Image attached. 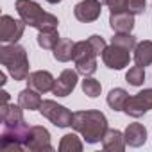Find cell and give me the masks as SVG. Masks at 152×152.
<instances>
[{
	"label": "cell",
	"mask_w": 152,
	"mask_h": 152,
	"mask_svg": "<svg viewBox=\"0 0 152 152\" xmlns=\"http://www.w3.org/2000/svg\"><path fill=\"white\" fill-rule=\"evenodd\" d=\"M72 127L77 131L86 143L95 145L102 141L106 131H107V118L104 113L97 109H86V111H75Z\"/></svg>",
	"instance_id": "1"
},
{
	"label": "cell",
	"mask_w": 152,
	"mask_h": 152,
	"mask_svg": "<svg viewBox=\"0 0 152 152\" xmlns=\"http://www.w3.org/2000/svg\"><path fill=\"white\" fill-rule=\"evenodd\" d=\"M0 63H2L9 75L15 81H27L29 77V59H27V50L18 45V43H4L0 47Z\"/></svg>",
	"instance_id": "2"
},
{
	"label": "cell",
	"mask_w": 152,
	"mask_h": 152,
	"mask_svg": "<svg viewBox=\"0 0 152 152\" xmlns=\"http://www.w3.org/2000/svg\"><path fill=\"white\" fill-rule=\"evenodd\" d=\"M15 6H16V13L20 15V18L29 27H34L38 31H47V29H57L59 25L57 16L45 13L41 6L34 0H16Z\"/></svg>",
	"instance_id": "3"
},
{
	"label": "cell",
	"mask_w": 152,
	"mask_h": 152,
	"mask_svg": "<svg viewBox=\"0 0 152 152\" xmlns=\"http://www.w3.org/2000/svg\"><path fill=\"white\" fill-rule=\"evenodd\" d=\"M31 127L23 122L16 125H4V131L0 134V147L6 152H22L25 148V141L29 136Z\"/></svg>",
	"instance_id": "4"
},
{
	"label": "cell",
	"mask_w": 152,
	"mask_h": 152,
	"mask_svg": "<svg viewBox=\"0 0 152 152\" xmlns=\"http://www.w3.org/2000/svg\"><path fill=\"white\" fill-rule=\"evenodd\" d=\"M47 120H50L56 127H72V120H73V113L70 109H66L64 106L54 102V100H43L41 107L38 109Z\"/></svg>",
	"instance_id": "5"
},
{
	"label": "cell",
	"mask_w": 152,
	"mask_h": 152,
	"mask_svg": "<svg viewBox=\"0 0 152 152\" xmlns=\"http://www.w3.org/2000/svg\"><path fill=\"white\" fill-rule=\"evenodd\" d=\"M148 109H152V88H147L132 97L127 99L125 102V107H124V113L132 116V118H140L143 116Z\"/></svg>",
	"instance_id": "6"
},
{
	"label": "cell",
	"mask_w": 152,
	"mask_h": 152,
	"mask_svg": "<svg viewBox=\"0 0 152 152\" xmlns=\"http://www.w3.org/2000/svg\"><path fill=\"white\" fill-rule=\"evenodd\" d=\"M25 22L23 20H15L9 15H4L0 18V41L2 43H16L25 31Z\"/></svg>",
	"instance_id": "7"
},
{
	"label": "cell",
	"mask_w": 152,
	"mask_h": 152,
	"mask_svg": "<svg viewBox=\"0 0 152 152\" xmlns=\"http://www.w3.org/2000/svg\"><path fill=\"white\" fill-rule=\"evenodd\" d=\"M129 52H131V50H127V48H124V47H120V45L111 43L109 47L104 48V52H102V61H104V64H106L109 70H122V68H125V66L129 64V61H131V54H129Z\"/></svg>",
	"instance_id": "8"
},
{
	"label": "cell",
	"mask_w": 152,
	"mask_h": 152,
	"mask_svg": "<svg viewBox=\"0 0 152 152\" xmlns=\"http://www.w3.org/2000/svg\"><path fill=\"white\" fill-rule=\"evenodd\" d=\"M25 148L32 150V152H41V150H48L52 152L54 147L50 145V132L43 127V125H32L25 141Z\"/></svg>",
	"instance_id": "9"
},
{
	"label": "cell",
	"mask_w": 152,
	"mask_h": 152,
	"mask_svg": "<svg viewBox=\"0 0 152 152\" xmlns=\"http://www.w3.org/2000/svg\"><path fill=\"white\" fill-rule=\"evenodd\" d=\"M102 2L100 0H83L73 7V16L83 23H91L100 18Z\"/></svg>",
	"instance_id": "10"
},
{
	"label": "cell",
	"mask_w": 152,
	"mask_h": 152,
	"mask_svg": "<svg viewBox=\"0 0 152 152\" xmlns=\"http://www.w3.org/2000/svg\"><path fill=\"white\" fill-rule=\"evenodd\" d=\"M77 81H79V72L66 68V70L61 72V75L56 79L52 93L56 97H68L75 90V86H77Z\"/></svg>",
	"instance_id": "11"
},
{
	"label": "cell",
	"mask_w": 152,
	"mask_h": 152,
	"mask_svg": "<svg viewBox=\"0 0 152 152\" xmlns=\"http://www.w3.org/2000/svg\"><path fill=\"white\" fill-rule=\"evenodd\" d=\"M54 75L47 70H38V72H32L29 73V77H27V84L29 88L39 91V93H47V91H52L54 88Z\"/></svg>",
	"instance_id": "12"
},
{
	"label": "cell",
	"mask_w": 152,
	"mask_h": 152,
	"mask_svg": "<svg viewBox=\"0 0 152 152\" xmlns=\"http://www.w3.org/2000/svg\"><path fill=\"white\" fill-rule=\"evenodd\" d=\"M109 27L115 32H131L134 29V15L131 11H115L109 15Z\"/></svg>",
	"instance_id": "13"
},
{
	"label": "cell",
	"mask_w": 152,
	"mask_h": 152,
	"mask_svg": "<svg viewBox=\"0 0 152 152\" xmlns=\"http://www.w3.org/2000/svg\"><path fill=\"white\" fill-rule=\"evenodd\" d=\"M124 138L129 147H141L147 141V129L141 124H129L124 132Z\"/></svg>",
	"instance_id": "14"
},
{
	"label": "cell",
	"mask_w": 152,
	"mask_h": 152,
	"mask_svg": "<svg viewBox=\"0 0 152 152\" xmlns=\"http://www.w3.org/2000/svg\"><path fill=\"white\" fill-rule=\"evenodd\" d=\"M102 147H104V150H109V152H122L125 148L124 132H120L116 129H107L102 138Z\"/></svg>",
	"instance_id": "15"
},
{
	"label": "cell",
	"mask_w": 152,
	"mask_h": 152,
	"mask_svg": "<svg viewBox=\"0 0 152 152\" xmlns=\"http://www.w3.org/2000/svg\"><path fill=\"white\" fill-rule=\"evenodd\" d=\"M41 97H39V91L32 90V88H27V90H22L18 93V104L27 109V111H36L41 107Z\"/></svg>",
	"instance_id": "16"
},
{
	"label": "cell",
	"mask_w": 152,
	"mask_h": 152,
	"mask_svg": "<svg viewBox=\"0 0 152 152\" xmlns=\"http://www.w3.org/2000/svg\"><path fill=\"white\" fill-rule=\"evenodd\" d=\"M73 47H75V41L72 39H66V38H61L59 43L54 47L52 54H54V59L59 61V63H66L70 59H73Z\"/></svg>",
	"instance_id": "17"
},
{
	"label": "cell",
	"mask_w": 152,
	"mask_h": 152,
	"mask_svg": "<svg viewBox=\"0 0 152 152\" xmlns=\"http://www.w3.org/2000/svg\"><path fill=\"white\" fill-rule=\"evenodd\" d=\"M134 61L138 66H148L152 64V41L145 39L134 47Z\"/></svg>",
	"instance_id": "18"
},
{
	"label": "cell",
	"mask_w": 152,
	"mask_h": 152,
	"mask_svg": "<svg viewBox=\"0 0 152 152\" xmlns=\"http://www.w3.org/2000/svg\"><path fill=\"white\" fill-rule=\"evenodd\" d=\"M127 99H129V93L124 88H113L107 93V106L113 111H124Z\"/></svg>",
	"instance_id": "19"
},
{
	"label": "cell",
	"mask_w": 152,
	"mask_h": 152,
	"mask_svg": "<svg viewBox=\"0 0 152 152\" xmlns=\"http://www.w3.org/2000/svg\"><path fill=\"white\" fill-rule=\"evenodd\" d=\"M97 52L93 50V47L90 45V41H75L73 47V61L79 63V61H86V59H95Z\"/></svg>",
	"instance_id": "20"
},
{
	"label": "cell",
	"mask_w": 152,
	"mask_h": 152,
	"mask_svg": "<svg viewBox=\"0 0 152 152\" xmlns=\"http://www.w3.org/2000/svg\"><path fill=\"white\" fill-rule=\"evenodd\" d=\"M38 45L45 50H54V47L59 43V34L57 29H47V31H39L38 32Z\"/></svg>",
	"instance_id": "21"
},
{
	"label": "cell",
	"mask_w": 152,
	"mask_h": 152,
	"mask_svg": "<svg viewBox=\"0 0 152 152\" xmlns=\"http://www.w3.org/2000/svg\"><path fill=\"white\" fill-rule=\"evenodd\" d=\"M83 141L75 134H64L59 141V152H81Z\"/></svg>",
	"instance_id": "22"
},
{
	"label": "cell",
	"mask_w": 152,
	"mask_h": 152,
	"mask_svg": "<svg viewBox=\"0 0 152 152\" xmlns=\"http://www.w3.org/2000/svg\"><path fill=\"white\" fill-rule=\"evenodd\" d=\"M111 43L120 45V47H124L127 50H134V47L138 45L136 43V38L131 32H115V36L111 38Z\"/></svg>",
	"instance_id": "23"
},
{
	"label": "cell",
	"mask_w": 152,
	"mask_h": 152,
	"mask_svg": "<svg viewBox=\"0 0 152 152\" xmlns=\"http://www.w3.org/2000/svg\"><path fill=\"white\" fill-rule=\"evenodd\" d=\"M125 81L131 84V86H141L145 83V70L143 66H132L129 68V72L125 73Z\"/></svg>",
	"instance_id": "24"
},
{
	"label": "cell",
	"mask_w": 152,
	"mask_h": 152,
	"mask_svg": "<svg viewBox=\"0 0 152 152\" xmlns=\"http://www.w3.org/2000/svg\"><path fill=\"white\" fill-rule=\"evenodd\" d=\"M83 91L90 97V99H97L102 91V86L97 79H91V77H84L83 81Z\"/></svg>",
	"instance_id": "25"
},
{
	"label": "cell",
	"mask_w": 152,
	"mask_h": 152,
	"mask_svg": "<svg viewBox=\"0 0 152 152\" xmlns=\"http://www.w3.org/2000/svg\"><path fill=\"white\" fill-rule=\"evenodd\" d=\"M75 70H77L81 75H84V77H91V75L97 72V57L75 63Z\"/></svg>",
	"instance_id": "26"
},
{
	"label": "cell",
	"mask_w": 152,
	"mask_h": 152,
	"mask_svg": "<svg viewBox=\"0 0 152 152\" xmlns=\"http://www.w3.org/2000/svg\"><path fill=\"white\" fill-rule=\"evenodd\" d=\"M88 41H90V45L93 47V50L97 52V56H100V54L104 52V48L107 47V45H106V39H104L102 36H99V34L90 36V38H88Z\"/></svg>",
	"instance_id": "27"
},
{
	"label": "cell",
	"mask_w": 152,
	"mask_h": 152,
	"mask_svg": "<svg viewBox=\"0 0 152 152\" xmlns=\"http://www.w3.org/2000/svg\"><path fill=\"white\" fill-rule=\"evenodd\" d=\"M145 0H127V11H131L132 15H141L145 11Z\"/></svg>",
	"instance_id": "28"
},
{
	"label": "cell",
	"mask_w": 152,
	"mask_h": 152,
	"mask_svg": "<svg viewBox=\"0 0 152 152\" xmlns=\"http://www.w3.org/2000/svg\"><path fill=\"white\" fill-rule=\"evenodd\" d=\"M100 2L106 4L111 13H115V11H125L127 9V0H100Z\"/></svg>",
	"instance_id": "29"
},
{
	"label": "cell",
	"mask_w": 152,
	"mask_h": 152,
	"mask_svg": "<svg viewBox=\"0 0 152 152\" xmlns=\"http://www.w3.org/2000/svg\"><path fill=\"white\" fill-rule=\"evenodd\" d=\"M0 95H2V104H4V102H9V93H7V91H2Z\"/></svg>",
	"instance_id": "30"
},
{
	"label": "cell",
	"mask_w": 152,
	"mask_h": 152,
	"mask_svg": "<svg viewBox=\"0 0 152 152\" xmlns=\"http://www.w3.org/2000/svg\"><path fill=\"white\" fill-rule=\"evenodd\" d=\"M0 84H2V86L6 84V73H4V72L0 73Z\"/></svg>",
	"instance_id": "31"
},
{
	"label": "cell",
	"mask_w": 152,
	"mask_h": 152,
	"mask_svg": "<svg viewBox=\"0 0 152 152\" xmlns=\"http://www.w3.org/2000/svg\"><path fill=\"white\" fill-rule=\"evenodd\" d=\"M47 2H48V4H59L61 0H47Z\"/></svg>",
	"instance_id": "32"
}]
</instances>
